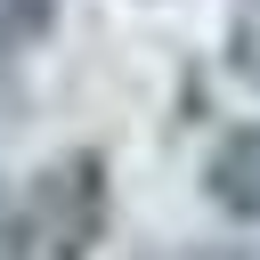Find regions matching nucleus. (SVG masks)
Returning a JSON list of instances; mask_svg holds the SVG:
<instances>
[{"label": "nucleus", "instance_id": "nucleus-1", "mask_svg": "<svg viewBox=\"0 0 260 260\" xmlns=\"http://www.w3.org/2000/svg\"><path fill=\"white\" fill-rule=\"evenodd\" d=\"M106 219H114L106 154L65 146L8 195V260H89L106 244Z\"/></svg>", "mask_w": 260, "mask_h": 260}, {"label": "nucleus", "instance_id": "nucleus-2", "mask_svg": "<svg viewBox=\"0 0 260 260\" xmlns=\"http://www.w3.org/2000/svg\"><path fill=\"white\" fill-rule=\"evenodd\" d=\"M203 195H211L228 219H260V122L228 130V138L203 154Z\"/></svg>", "mask_w": 260, "mask_h": 260}, {"label": "nucleus", "instance_id": "nucleus-3", "mask_svg": "<svg viewBox=\"0 0 260 260\" xmlns=\"http://www.w3.org/2000/svg\"><path fill=\"white\" fill-rule=\"evenodd\" d=\"M57 24V0H0V32L8 41H41Z\"/></svg>", "mask_w": 260, "mask_h": 260}, {"label": "nucleus", "instance_id": "nucleus-4", "mask_svg": "<svg viewBox=\"0 0 260 260\" xmlns=\"http://www.w3.org/2000/svg\"><path fill=\"white\" fill-rule=\"evenodd\" d=\"M228 57H236V73H244V81H260V8H252V16L236 24V41H228Z\"/></svg>", "mask_w": 260, "mask_h": 260}, {"label": "nucleus", "instance_id": "nucleus-5", "mask_svg": "<svg viewBox=\"0 0 260 260\" xmlns=\"http://www.w3.org/2000/svg\"><path fill=\"white\" fill-rule=\"evenodd\" d=\"M0 260H8V195H0Z\"/></svg>", "mask_w": 260, "mask_h": 260}]
</instances>
